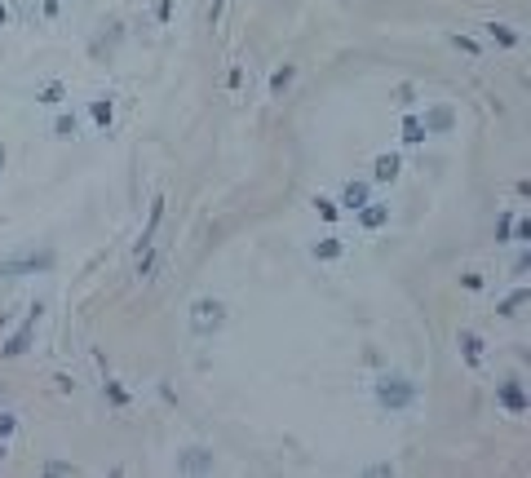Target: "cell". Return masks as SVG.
<instances>
[{"mask_svg": "<svg viewBox=\"0 0 531 478\" xmlns=\"http://www.w3.org/2000/svg\"><path fill=\"white\" fill-rule=\"evenodd\" d=\"M222 323H226V306H222V301H208V297H199V301L191 306V328H195L199 337L217 333Z\"/></svg>", "mask_w": 531, "mask_h": 478, "instance_id": "cell-1", "label": "cell"}, {"mask_svg": "<svg viewBox=\"0 0 531 478\" xmlns=\"http://www.w3.org/2000/svg\"><path fill=\"white\" fill-rule=\"evenodd\" d=\"M412 394H417V390H412V381H403V376H381V386H376V399L386 403V407H394V412L407 407Z\"/></svg>", "mask_w": 531, "mask_h": 478, "instance_id": "cell-2", "label": "cell"}, {"mask_svg": "<svg viewBox=\"0 0 531 478\" xmlns=\"http://www.w3.org/2000/svg\"><path fill=\"white\" fill-rule=\"evenodd\" d=\"M390 222V208L386 204H363L359 208V226L363 230H376V226H386Z\"/></svg>", "mask_w": 531, "mask_h": 478, "instance_id": "cell-3", "label": "cell"}, {"mask_svg": "<svg viewBox=\"0 0 531 478\" xmlns=\"http://www.w3.org/2000/svg\"><path fill=\"white\" fill-rule=\"evenodd\" d=\"M341 204L350 208V213H359L363 204H368V182H350V186L341 191Z\"/></svg>", "mask_w": 531, "mask_h": 478, "instance_id": "cell-4", "label": "cell"}, {"mask_svg": "<svg viewBox=\"0 0 531 478\" xmlns=\"http://www.w3.org/2000/svg\"><path fill=\"white\" fill-rule=\"evenodd\" d=\"M36 319H40V310H36V315H31L23 328H18V337H13L9 345H5V354H23L27 350V341H31V333H36Z\"/></svg>", "mask_w": 531, "mask_h": 478, "instance_id": "cell-5", "label": "cell"}, {"mask_svg": "<svg viewBox=\"0 0 531 478\" xmlns=\"http://www.w3.org/2000/svg\"><path fill=\"white\" fill-rule=\"evenodd\" d=\"M460 345H465V359H470V368L483 364V341H478L474 333H460Z\"/></svg>", "mask_w": 531, "mask_h": 478, "instance_id": "cell-6", "label": "cell"}, {"mask_svg": "<svg viewBox=\"0 0 531 478\" xmlns=\"http://www.w3.org/2000/svg\"><path fill=\"white\" fill-rule=\"evenodd\" d=\"M398 177V155H376V182H394Z\"/></svg>", "mask_w": 531, "mask_h": 478, "instance_id": "cell-7", "label": "cell"}, {"mask_svg": "<svg viewBox=\"0 0 531 478\" xmlns=\"http://www.w3.org/2000/svg\"><path fill=\"white\" fill-rule=\"evenodd\" d=\"M314 257H319V261H337V257H341V244H337V239L314 244Z\"/></svg>", "mask_w": 531, "mask_h": 478, "instance_id": "cell-8", "label": "cell"}, {"mask_svg": "<svg viewBox=\"0 0 531 478\" xmlns=\"http://www.w3.org/2000/svg\"><path fill=\"white\" fill-rule=\"evenodd\" d=\"M501 399H505V407H513V412H523V407H527L523 390H513V386H505V390H501Z\"/></svg>", "mask_w": 531, "mask_h": 478, "instance_id": "cell-9", "label": "cell"}, {"mask_svg": "<svg viewBox=\"0 0 531 478\" xmlns=\"http://www.w3.org/2000/svg\"><path fill=\"white\" fill-rule=\"evenodd\" d=\"M93 120L102 124V129L111 124V97H97V102H93Z\"/></svg>", "mask_w": 531, "mask_h": 478, "instance_id": "cell-10", "label": "cell"}, {"mask_svg": "<svg viewBox=\"0 0 531 478\" xmlns=\"http://www.w3.org/2000/svg\"><path fill=\"white\" fill-rule=\"evenodd\" d=\"M425 133H429V129H425L421 120H407V124H403V138H407V142H425Z\"/></svg>", "mask_w": 531, "mask_h": 478, "instance_id": "cell-11", "label": "cell"}, {"mask_svg": "<svg viewBox=\"0 0 531 478\" xmlns=\"http://www.w3.org/2000/svg\"><path fill=\"white\" fill-rule=\"evenodd\" d=\"M447 124H452V111H447V107H438V111L425 120V129H447Z\"/></svg>", "mask_w": 531, "mask_h": 478, "instance_id": "cell-12", "label": "cell"}, {"mask_svg": "<svg viewBox=\"0 0 531 478\" xmlns=\"http://www.w3.org/2000/svg\"><path fill=\"white\" fill-rule=\"evenodd\" d=\"M54 133L58 138H76V120H71V115H62V120L54 124Z\"/></svg>", "mask_w": 531, "mask_h": 478, "instance_id": "cell-13", "label": "cell"}, {"mask_svg": "<svg viewBox=\"0 0 531 478\" xmlns=\"http://www.w3.org/2000/svg\"><path fill=\"white\" fill-rule=\"evenodd\" d=\"M13 430H18V421H13L9 412H0V443H5V438H9Z\"/></svg>", "mask_w": 531, "mask_h": 478, "instance_id": "cell-14", "label": "cell"}, {"mask_svg": "<svg viewBox=\"0 0 531 478\" xmlns=\"http://www.w3.org/2000/svg\"><path fill=\"white\" fill-rule=\"evenodd\" d=\"M288 80H292V67H284V71H275V80H270V89L279 93V89H288Z\"/></svg>", "mask_w": 531, "mask_h": 478, "instance_id": "cell-15", "label": "cell"}, {"mask_svg": "<svg viewBox=\"0 0 531 478\" xmlns=\"http://www.w3.org/2000/svg\"><path fill=\"white\" fill-rule=\"evenodd\" d=\"M40 102H62V85H49V89L40 93Z\"/></svg>", "mask_w": 531, "mask_h": 478, "instance_id": "cell-16", "label": "cell"}, {"mask_svg": "<svg viewBox=\"0 0 531 478\" xmlns=\"http://www.w3.org/2000/svg\"><path fill=\"white\" fill-rule=\"evenodd\" d=\"M314 208H319L323 217H337V204H332V200H314Z\"/></svg>", "mask_w": 531, "mask_h": 478, "instance_id": "cell-17", "label": "cell"}, {"mask_svg": "<svg viewBox=\"0 0 531 478\" xmlns=\"http://www.w3.org/2000/svg\"><path fill=\"white\" fill-rule=\"evenodd\" d=\"M5 23H9V9H5V5H0V27H5Z\"/></svg>", "mask_w": 531, "mask_h": 478, "instance_id": "cell-18", "label": "cell"}, {"mask_svg": "<svg viewBox=\"0 0 531 478\" xmlns=\"http://www.w3.org/2000/svg\"><path fill=\"white\" fill-rule=\"evenodd\" d=\"M0 164H5V151H0Z\"/></svg>", "mask_w": 531, "mask_h": 478, "instance_id": "cell-19", "label": "cell"}]
</instances>
